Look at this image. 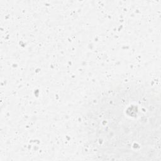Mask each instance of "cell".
<instances>
[{"label":"cell","instance_id":"6da1fadb","mask_svg":"<svg viewBox=\"0 0 161 161\" xmlns=\"http://www.w3.org/2000/svg\"><path fill=\"white\" fill-rule=\"evenodd\" d=\"M88 140L103 159L144 160L160 156V96L130 83L101 94L85 114Z\"/></svg>","mask_w":161,"mask_h":161}]
</instances>
